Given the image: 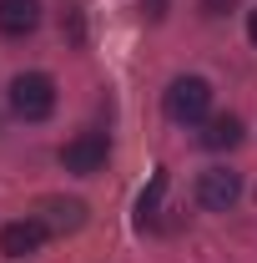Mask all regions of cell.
Here are the masks:
<instances>
[{
    "label": "cell",
    "mask_w": 257,
    "mask_h": 263,
    "mask_svg": "<svg viewBox=\"0 0 257 263\" xmlns=\"http://www.w3.org/2000/svg\"><path fill=\"white\" fill-rule=\"evenodd\" d=\"M46 238H51V228L40 218H15V223L0 228V253L5 258H31V253H40Z\"/></svg>",
    "instance_id": "cell-5"
},
{
    "label": "cell",
    "mask_w": 257,
    "mask_h": 263,
    "mask_svg": "<svg viewBox=\"0 0 257 263\" xmlns=\"http://www.w3.org/2000/svg\"><path fill=\"white\" fill-rule=\"evenodd\" d=\"M207 106H212V86L202 81V76H177L172 86H166V117L172 122H202L207 117Z\"/></svg>",
    "instance_id": "cell-2"
},
{
    "label": "cell",
    "mask_w": 257,
    "mask_h": 263,
    "mask_svg": "<svg viewBox=\"0 0 257 263\" xmlns=\"http://www.w3.org/2000/svg\"><path fill=\"white\" fill-rule=\"evenodd\" d=\"M242 142V122L227 111V117H212L207 127H202V147H212V152H227V147H237Z\"/></svg>",
    "instance_id": "cell-8"
},
{
    "label": "cell",
    "mask_w": 257,
    "mask_h": 263,
    "mask_svg": "<svg viewBox=\"0 0 257 263\" xmlns=\"http://www.w3.org/2000/svg\"><path fill=\"white\" fill-rule=\"evenodd\" d=\"M161 193H166V172L152 177V187L136 197V228H152L157 223V208H161Z\"/></svg>",
    "instance_id": "cell-9"
},
{
    "label": "cell",
    "mask_w": 257,
    "mask_h": 263,
    "mask_svg": "<svg viewBox=\"0 0 257 263\" xmlns=\"http://www.w3.org/2000/svg\"><path fill=\"white\" fill-rule=\"evenodd\" d=\"M35 218L51 233H81L86 228V202H81V197H46Z\"/></svg>",
    "instance_id": "cell-6"
},
{
    "label": "cell",
    "mask_w": 257,
    "mask_h": 263,
    "mask_svg": "<svg viewBox=\"0 0 257 263\" xmlns=\"http://www.w3.org/2000/svg\"><path fill=\"white\" fill-rule=\"evenodd\" d=\"M101 162H106V132H81V137H71L61 147V167L76 172V177L101 172Z\"/></svg>",
    "instance_id": "cell-3"
},
{
    "label": "cell",
    "mask_w": 257,
    "mask_h": 263,
    "mask_svg": "<svg viewBox=\"0 0 257 263\" xmlns=\"http://www.w3.org/2000/svg\"><path fill=\"white\" fill-rule=\"evenodd\" d=\"M237 197H242V177L227 172V167H207V172L197 177V202L212 208V213H227Z\"/></svg>",
    "instance_id": "cell-4"
},
{
    "label": "cell",
    "mask_w": 257,
    "mask_h": 263,
    "mask_svg": "<svg viewBox=\"0 0 257 263\" xmlns=\"http://www.w3.org/2000/svg\"><path fill=\"white\" fill-rule=\"evenodd\" d=\"M10 111L20 122H46L56 111V81L46 71H20L10 81Z\"/></svg>",
    "instance_id": "cell-1"
},
{
    "label": "cell",
    "mask_w": 257,
    "mask_h": 263,
    "mask_svg": "<svg viewBox=\"0 0 257 263\" xmlns=\"http://www.w3.org/2000/svg\"><path fill=\"white\" fill-rule=\"evenodd\" d=\"M227 5H232V0H202V10H207V15H222Z\"/></svg>",
    "instance_id": "cell-11"
},
{
    "label": "cell",
    "mask_w": 257,
    "mask_h": 263,
    "mask_svg": "<svg viewBox=\"0 0 257 263\" xmlns=\"http://www.w3.org/2000/svg\"><path fill=\"white\" fill-rule=\"evenodd\" d=\"M40 26V0H0V35H31Z\"/></svg>",
    "instance_id": "cell-7"
},
{
    "label": "cell",
    "mask_w": 257,
    "mask_h": 263,
    "mask_svg": "<svg viewBox=\"0 0 257 263\" xmlns=\"http://www.w3.org/2000/svg\"><path fill=\"white\" fill-rule=\"evenodd\" d=\"M141 10H146V15H152V21H157L161 10H166V0H141Z\"/></svg>",
    "instance_id": "cell-12"
},
{
    "label": "cell",
    "mask_w": 257,
    "mask_h": 263,
    "mask_svg": "<svg viewBox=\"0 0 257 263\" xmlns=\"http://www.w3.org/2000/svg\"><path fill=\"white\" fill-rule=\"evenodd\" d=\"M61 31H71V41H81V15H76V5H66V15H61Z\"/></svg>",
    "instance_id": "cell-10"
},
{
    "label": "cell",
    "mask_w": 257,
    "mask_h": 263,
    "mask_svg": "<svg viewBox=\"0 0 257 263\" xmlns=\"http://www.w3.org/2000/svg\"><path fill=\"white\" fill-rule=\"evenodd\" d=\"M247 35H252V46H257V10L247 15Z\"/></svg>",
    "instance_id": "cell-13"
}]
</instances>
